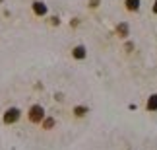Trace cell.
<instances>
[{"mask_svg":"<svg viewBox=\"0 0 157 150\" xmlns=\"http://www.w3.org/2000/svg\"><path fill=\"white\" fill-rule=\"evenodd\" d=\"M45 117V109L41 105H33L31 109H29V121L31 123H41Z\"/></svg>","mask_w":157,"mask_h":150,"instance_id":"6da1fadb","label":"cell"},{"mask_svg":"<svg viewBox=\"0 0 157 150\" xmlns=\"http://www.w3.org/2000/svg\"><path fill=\"white\" fill-rule=\"evenodd\" d=\"M20 115H21V111L17 109V107H10V109H8V111L4 113L2 121H4L6 125H10V123H16L17 119H20Z\"/></svg>","mask_w":157,"mask_h":150,"instance_id":"7a4b0ae2","label":"cell"},{"mask_svg":"<svg viewBox=\"0 0 157 150\" xmlns=\"http://www.w3.org/2000/svg\"><path fill=\"white\" fill-rule=\"evenodd\" d=\"M33 12H35L37 16H45V14H47V6L37 0V2H33Z\"/></svg>","mask_w":157,"mask_h":150,"instance_id":"3957f363","label":"cell"},{"mask_svg":"<svg viewBox=\"0 0 157 150\" xmlns=\"http://www.w3.org/2000/svg\"><path fill=\"white\" fill-rule=\"evenodd\" d=\"M72 55H74L76 59H83L86 57V47H82V45H78L74 51H72Z\"/></svg>","mask_w":157,"mask_h":150,"instance_id":"277c9868","label":"cell"},{"mask_svg":"<svg viewBox=\"0 0 157 150\" xmlns=\"http://www.w3.org/2000/svg\"><path fill=\"white\" fill-rule=\"evenodd\" d=\"M126 8H128L130 12H136L138 8H140V0H126Z\"/></svg>","mask_w":157,"mask_h":150,"instance_id":"5b68a950","label":"cell"},{"mask_svg":"<svg viewBox=\"0 0 157 150\" xmlns=\"http://www.w3.org/2000/svg\"><path fill=\"white\" fill-rule=\"evenodd\" d=\"M147 109L149 111H155L157 109V95H151V98L147 99Z\"/></svg>","mask_w":157,"mask_h":150,"instance_id":"8992f818","label":"cell"},{"mask_svg":"<svg viewBox=\"0 0 157 150\" xmlns=\"http://www.w3.org/2000/svg\"><path fill=\"white\" fill-rule=\"evenodd\" d=\"M117 33L120 35V37H126V35H128V26H126V23H120V26L117 27Z\"/></svg>","mask_w":157,"mask_h":150,"instance_id":"52a82bcc","label":"cell"},{"mask_svg":"<svg viewBox=\"0 0 157 150\" xmlns=\"http://www.w3.org/2000/svg\"><path fill=\"white\" fill-rule=\"evenodd\" d=\"M86 113H87V109H86V107H76V115H86Z\"/></svg>","mask_w":157,"mask_h":150,"instance_id":"ba28073f","label":"cell"},{"mask_svg":"<svg viewBox=\"0 0 157 150\" xmlns=\"http://www.w3.org/2000/svg\"><path fill=\"white\" fill-rule=\"evenodd\" d=\"M52 125H54V121H52V119H47V121H45V129H51Z\"/></svg>","mask_w":157,"mask_h":150,"instance_id":"9c48e42d","label":"cell"},{"mask_svg":"<svg viewBox=\"0 0 157 150\" xmlns=\"http://www.w3.org/2000/svg\"><path fill=\"white\" fill-rule=\"evenodd\" d=\"M153 12H155V14H157V0H155V6H153Z\"/></svg>","mask_w":157,"mask_h":150,"instance_id":"30bf717a","label":"cell"}]
</instances>
